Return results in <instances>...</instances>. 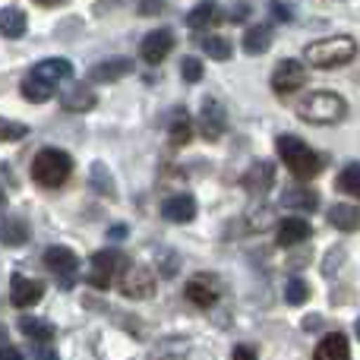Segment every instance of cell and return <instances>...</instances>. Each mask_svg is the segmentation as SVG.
Listing matches in <instances>:
<instances>
[{
	"mask_svg": "<svg viewBox=\"0 0 360 360\" xmlns=\"http://www.w3.org/2000/svg\"><path fill=\"white\" fill-rule=\"evenodd\" d=\"M357 57V41L351 35H332V38H323V41H313L307 44L304 51V60L316 70H335V67H345Z\"/></svg>",
	"mask_w": 360,
	"mask_h": 360,
	"instance_id": "1",
	"label": "cell"
},
{
	"mask_svg": "<svg viewBox=\"0 0 360 360\" xmlns=\"http://www.w3.org/2000/svg\"><path fill=\"white\" fill-rule=\"evenodd\" d=\"M278 155L297 180H313V177H319V171H323V162H319L316 152H313L300 136H291V133L278 136Z\"/></svg>",
	"mask_w": 360,
	"mask_h": 360,
	"instance_id": "2",
	"label": "cell"
},
{
	"mask_svg": "<svg viewBox=\"0 0 360 360\" xmlns=\"http://www.w3.org/2000/svg\"><path fill=\"white\" fill-rule=\"evenodd\" d=\"M297 114L307 124H338V120H345V114H348V101H345L342 95L323 89V92L307 95L297 105Z\"/></svg>",
	"mask_w": 360,
	"mask_h": 360,
	"instance_id": "3",
	"label": "cell"
},
{
	"mask_svg": "<svg viewBox=\"0 0 360 360\" xmlns=\"http://www.w3.org/2000/svg\"><path fill=\"white\" fill-rule=\"evenodd\" d=\"M73 174V158L60 149H41L32 162V180L38 186H48V190H57L63 186Z\"/></svg>",
	"mask_w": 360,
	"mask_h": 360,
	"instance_id": "4",
	"label": "cell"
},
{
	"mask_svg": "<svg viewBox=\"0 0 360 360\" xmlns=\"http://www.w3.org/2000/svg\"><path fill=\"white\" fill-rule=\"evenodd\" d=\"M127 266H130V259L120 250H98L92 256V266H89V285L98 288V291H108L124 275Z\"/></svg>",
	"mask_w": 360,
	"mask_h": 360,
	"instance_id": "5",
	"label": "cell"
},
{
	"mask_svg": "<svg viewBox=\"0 0 360 360\" xmlns=\"http://www.w3.org/2000/svg\"><path fill=\"white\" fill-rule=\"evenodd\" d=\"M120 285V294L130 300H146L155 294V275L149 272L146 266H127L124 275L117 278Z\"/></svg>",
	"mask_w": 360,
	"mask_h": 360,
	"instance_id": "6",
	"label": "cell"
},
{
	"mask_svg": "<svg viewBox=\"0 0 360 360\" xmlns=\"http://www.w3.org/2000/svg\"><path fill=\"white\" fill-rule=\"evenodd\" d=\"M307 86V67L300 60H281L272 73V89L278 95H291L300 92Z\"/></svg>",
	"mask_w": 360,
	"mask_h": 360,
	"instance_id": "7",
	"label": "cell"
},
{
	"mask_svg": "<svg viewBox=\"0 0 360 360\" xmlns=\"http://www.w3.org/2000/svg\"><path fill=\"white\" fill-rule=\"evenodd\" d=\"M44 266H48L54 275H60V288H70L73 285L76 269H79V256L67 247H48L44 250Z\"/></svg>",
	"mask_w": 360,
	"mask_h": 360,
	"instance_id": "8",
	"label": "cell"
},
{
	"mask_svg": "<svg viewBox=\"0 0 360 360\" xmlns=\"http://www.w3.org/2000/svg\"><path fill=\"white\" fill-rule=\"evenodd\" d=\"M171 48H174V32L171 29H155V32H149V35L139 41V57L155 67V63H162L165 57L171 54Z\"/></svg>",
	"mask_w": 360,
	"mask_h": 360,
	"instance_id": "9",
	"label": "cell"
},
{
	"mask_svg": "<svg viewBox=\"0 0 360 360\" xmlns=\"http://www.w3.org/2000/svg\"><path fill=\"white\" fill-rule=\"evenodd\" d=\"M41 294H44V285L38 278L13 275V281H10V300H13V307H19V310H25V307H35L38 300H41Z\"/></svg>",
	"mask_w": 360,
	"mask_h": 360,
	"instance_id": "10",
	"label": "cell"
},
{
	"mask_svg": "<svg viewBox=\"0 0 360 360\" xmlns=\"http://www.w3.org/2000/svg\"><path fill=\"white\" fill-rule=\"evenodd\" d=\"M186 300H190L193 307H212L218 304V281L212 278V275H193L190 281H186Z\"/></svg>",
	"mask_w": 360,
	"mask_h": 360,
	"instance_id": "11",
	"label": "cell"
},
{
	"mask_svg": "<svg viewBox=\"0 0 360 360\" xmlns=\"http://www.w3.org/2000/svg\"><path fill=\"white\" fill-rule=\"evenodd\" d=\"M130 73H133L130 57H108V60L95 63V67L89 70V82H117Z\"/></svg>",
	"mask_w": 360,
	"mask_h": 360,
	"instance_id": "12",
	"label": "cell"
},
{
	"mask_svg": "<svg viewBox=\"0 0 360 360\" xmlns=\"http://www.w3.org/2000/svg\"><path fill=\"white\" fill-rule=\"evenodd\" d=\"M224 127H228V120H224V108L218 105L215 98H205L202 111H199V133H202L205 139H218L224 133Z\"/></svg>",
	"mask_w": 360,
	"mask_h": 360,
	"instance_id": "13",
	"label": "cell"
},
{
	"mask_svg": "<svg viewBox=\"0 0 360 360\" xmlns=\"http://www.w3.org/2000/svg\"><path fill=\"white\" fill-rule=\"evenodd\" d=\"M162 215L168 218V221H174V224H186V221H193V218H196V199H193L190 193H177V196L165 199Z\"/></svg>",
	"mask_w": 360,
	"mask_h": 360,
	"instance_id": "14",
	"label": "cell"
},
{
	"mask_svg": "<svg viewBox=\"0 0 360 360\" xmlns=\"http://www.w3.org/2000/svg\"><path fill=\"white\" fill-rule=\"evenodd\" d=\"M313 360H351V348H348L345 332H329V335L319 338Z\"/></svg>",
	"mask_w": 360,
	"mask_h": 360,
	"instance_id": "15",
	"label": "cell"
},
{
	"mask_svg": "<svg viewBox=\"0 0 360 360\" xmlns=\"http://www.w3.org/2000/svg\"><path fill=\"white\" fill-rule=\"evenodd\" d=\"M313 228L310 221H304V218H285L278 228V247H294V243H304L310 240Z\"/></svg>",
	"mask_w": 360,
	"mask_h": 360,
	"instance_id": "16",
	"label": "cell"
},
{
	"mask_svg": "<svg viewBox=\"0 0 360 360\" xmlns=\"http://www.w3.org/2000/svg\"><path fill=\"white\" fill-rule=\"evenodd\" d=\"M19 332H22L25 338H32L35 345H48L54 342L57 329L48 323V319H38V316H22L19 319Z\"/></svg>",
	"mask_w": 360,
	"mask_h": 360,
	"instance_id": "17",
	"label": "cell"
},
{
	"mask_svg": "<svg viewBox=\"0 0 360 360\" xmlns=\"http://www.w3.org/2000/svg\"><path fill=\"white\" fill-rule=\"evenodd\" d=\"M329 221H332V228L345 231V234L360 231V209L357 205H348V202H335L329 209Z\"/></svg>",
	"mask_w": 360,
	"mask_h": 360,
	"instance_id": "18",
	"label": "cell"
},
{
	"mask_svg": "<svg viewBox=\"0 0 360 360\" xmlns=\"http://www.w3.org/2000/svg\"><path fill=\"white\" fill-rule=\"evenodd\" d=\"M272 184H275V168H272V162H256L253 168L243 174V186H247L250 193H266Z\"/></svg>",
	"mask_w": 360,
	"mask_h": 360,
	"instance_id": "19",
	"label": "cell"
},
{
	"mask_svg": "<svg viewBox=\"0 0 360 360\" xmlns=\"http://www.w3.org/2000/svg\"><path fill=\"white\" fill-rule=\"evenodd\" d=\"M19 89H22V98L32 101V105H41V101H51V98H54V82L41 79V76H35V73L25 76Z\"/></svg>",
	"mask_w": 360,
	"mask_h": 360,
	"instance_id": "20",
	"label": "cell"
},
{
	"mask_svg": "<svg viewBox=\"0 0 360 360\" xmlns=\"http://www.w3.org/2000/svg\"><path fill=\"white\" fill-rule=\"evenodd\" d=\"M35 76H41V79H48V82H60V79H70L73 76V63L70 60H63V57H48V60H41V63H35V70H32Z\"/></svg>",
	"mask_w": 360,
	"mask_h": 360,
	"instance_id": "21",
	"label": "cell"
},
{
	"mask_svg": "<svg viewBox=\"0 0 360 360\" xmlns=\"http://www.w3.org/2000/svg\"><path fill=\"white\" fill-rule=\"evenodd\" d=\"M98 105V98H95V92L89 86H70L67 92H63V108L67 111H76V114H82V111H92V108Z\"/></svg>",
	"mask_w": 360,
	"mask_h": 360,
	"instance_id": "22",
	"label": "cell"
},
{
	"mask_svg": "<svg viewBox=\"0 0 360 360\" xmlns=\"http://www.w3.org/2000/svg\"><path fill=\"white\" fill-rule=\"evenodd\" d=\"M25 29H29V19H25V13L19 10V6L0 10V32H4L6 38H22Z\"/></svg>",
	"mask_w": 360,
	"mask_h": 360,
	"instance_id": "23",
	"label": "cell"
},
{
	"mask_svg": "<svg viewBox=\"0 0 360 360\" xmlns=\"http://www.w3.org/2000/svg\"><path fill=\"white\" fill-rule=\"evenodd\" d=\"M272 48V29L269 25H253L250 32H243V51L253 57L266 54V51Z\"/></svg>",
	"mask_w": 360,
	"mask_h": 360,
	"instance_id": "24",
	"label": "cell"
},
{
	"mask_svg": "<svg viewBox=\"0 0 360 360\" xmlns=\"http://www.w3.org/2000/svg\"><path fill=\"white\" fill-rule=\"evenodd\" d=\"M281 205L291 212H316L319 196L313 190H288L281 193Z\"/></svg>",
	"mask_w": 360,
	"mask_h": 360,
	"instance_id": "25",
	"label": "cell"
},
{
	"mask_svg": "<svg viewBox=\"0 0 360 360\" xmlns=\"http://www.w3.org/2000/svg\"><path fill=\"white\" fill-rule=\"evenodd\" d=\"M168 136H171V143H174V146H186L193 139V120H190V114H186L184 108H177L174 117H171Z\"/></svg>",
	"mask_w": 360,
	"mask_h": 360,
	"instance_id": "26",
	"label": "cell"
},
{
	"mask_svg": "<svg viewBox=\"0 0 360 360\" xmlns=\"http://www.w3.org/2000/svg\"><path fill=\"white\" fill-rule=\"evenodd\" d=\"M212 22H218V6L212 4V0H202L199 6H193V10L186 13V25H190L193 32L209 29Z\"/></svg>",
	"mask_w": 360,
	"mask_h": 360,
	"instance_id": "27",
	"label": "cell"
},
{
	"mask_svg": "<svg viewBox=\"0 0 360 360\" xmlns=\"http://www.w3.org/2000/svg\"><path fill=\"white\" fill-rule=\"evenodd\" d=\"M0 234H4V243H10V247H22V243L29 240V224H25L22 218H10Z\"/></svg>",
	"mask_w": 360,
	"mask_h": 360,
	"instance_id": "28",
	"label": "cell"
},
{
	"mask_svg": "<svg viewBox=\"0 0 360 360\" xmlns=\"http://www.w3.org/2000/svg\"><path fill=\"white\" fill-rule=\"evenodd\" d=\"M335 186L342 193H348V196H357L360 199V165H348V168L342 171V174L335 177Z\"/></svg>",
	"mask_w": 360,
	"mask_h": 360,
	"instance_id": "29",
	"label": "cell"
},
{
	"mask_svg": "<svg viewBox=\"0 0 360 360\" xmlns=\"http://www.w3.org/2000/svg\"><path fill=\"white\" fill-rule=\"evenodd\" d=\"M202 51L212 57V60H231V41L221 35H212L202 38Z\"/></svg>",
	"mask_w": 360,
	"mask_h": 360,
	"instance_id": "30",
	"label": "cell"
},
{
	"mask_svg": "<svg viewBox=\"0 0 360 360\" xmlns=\"http://www.w3.org/2000/svg\"><path fill=\"white\" fill-rule=\"evenodd\" d=\"M285 300L294 307H304L307 300H310V285H307L304 278H291L285 285Z\"/></svg>",
	"mask_w": 360,
	"mask_h": 360,
	"instance_id": "31",
	"label": "cell"
},
{
	"mask_svg": "<svg viewBox=\"0 0 360 360\" xmlns=\"http://www.w3.org/2000/svg\"><path fill=\"white\" fill-rule=\"evenodd\" d=\"M22 136H29V127L0 117V143H16V139H22Z\"/></svg>",
	"mask_w": 360,
	"mask_h": 360,
	"instance_id": "32",
	"label": "cell"
},
{
	"mask_svg": "<svg viewBox=\"0 0 360 360\" xmlns=\"http://www.w3.org/2000/svg\"><path fill=\"white\" fill-rule=\"evenodd\" d=\"M180 76H184V82H199L202 79V60H199V57H184Z\"/></svg>",
	"mask_w": 360,
	"mask_h": 360,
	"instance_id": "33",
	"label": "cell"
},
{
	"mask_svg": "<svg viewBox=\"0 0 360 360\" xmlns=\"http://www.w3.org/2000/svg\"><path fill=\"white\" fill-rule=\"evenodd\" d=\"M92 180L95 184L101 186V193H105V196H114V190H111V177H108V168L105 165H92Z\"/></svg>",
	"mask_w": 360,
	"mask_h": 360,
	"instance_id": "34",
	"label": "cell"
},
{
	"mask_svg": "<svg viewBox=\"0 0 360 360\" xmlns=\"http://www.w3.org/2000/svg\"><path fill=\"white\" fill-rule=\"evenodd\" d=\"M139 13H143V16H155V13H162V0H139Z\"/></svg>",
	"mask_w": 360,
	"mask_h": 360,
	"instance_id": "35",
	"label": "cell"
},
{
	"mask_svg": "<svg viewBox=\"0 0 360 360\" xmlns=\"http://www.w3.org/2000/svg\"><path fill=\"white\" fill-rule=\"evenodd\" d=\"M234 360H256V351L250 345H237L234 348Z\"/></svg>",
	"mask_w": 360,
	"mask_h": 360,
	"instance_id": "36",
	"label": "cell"
},
{
	"mask_svg": "<svg viewBox=\"0 0 360 360\" xmlns=\"http://www.w3.org/2000/svg\"><path fill=\"white\" fill-rule=\"evenodd\" d=\"M0 360H22V354H19L16 348H10V345H4V348H0Z\"/></svg>",
	"mask_w": 360,
	"mask_h": 360,
	"instance_id": "37",
	"label": "cell"
},
{
	"mask_svg": "<svg viewBox=\"0 0 360 360\" xmlns=\"http://www.w3.org/2000/svg\"><path fill=\"white\" fill-rule=\"evenodd\" d=\"M120 237H127L124 224H114V228H108V240H120Z\"/></svg>",
	"mask_w": 360,
	"mask_h": 360,
	"instance_id": "38",
	"label": "cell"
},
{
	"mask_svg": "<svg viewBox=\"0 0 360 360\" xmlns=\"http://www.w3.org/2000/svg\"><path fill=\"white\" fill-rule=\"evenodd\" d=\"M247 13H250L247 4H237V10H234V16H231V19H234V22H240V19H247Z\"/></svg>",
	"mask_w": 360,
	"mask_h": 360,
	"instance_id": "39",
	"label": "cell"
},
{
	"mask_svg": "<svg viewBox=\"0 0 360 360\" xmlns=\"http://www.w3.org/2000/svg\"><path fill=\"white\" fill-rule=\"evenodd\" d=\"M35 4H41V6H57L60 0H35Z\"/></svg>",
	"mask_w": 360,
	"mask_h": 360,
	"instance_id": "40",
	"label": "cell"
},
{
	"mask_svg": "<svg viewBox=\"0 0 360 360\" xmlns=\"http://www.w3.org/2000/svg\"><path fill=\"white\" fill-rule=\"evenodd\" d=\"M38 360H57V354H54V351H48V354H44V357H38Z\"/></svg>",
	"mask_w": 360,
	"mask_h": 360,
	"instance_id": "41",
	"label": "cell"
},
{
	"mask_svg": "<svg viewBox=\"0 0 360 360\" xmlns=\"http://www.w3.org/2000/svg\"><path fill=\"white\" fill-rule=\"evenodd\" d=\"M6 202V196H4V193H0V205H4Z\"/></svg>",
	"mask_w": 360,
	"mask_h": 360,
	"instance_id": "42",
	"label": "cell"
},
{
	"mask_svg": "<svg viewBox=\"0 0 360 360\" xmlns=\"http://www.w3.org/2000/svg\"><path fill=\"white\" fill-rule=\"evenodd\" d=\"M357 338H360V319H357Z\"/></svg>",
	"mask_w": 360,
	"mask_h": 360,
	"instance_id": "43",
	"label": "cell"
},
{
	"mask_svg": "<svg viewBox=\"0 0 360 360\" xmlns=\"http://www.w3.org/2000/svg\"><path fill=\"white\" fill-rule=\"evenodd\" d=\"M0 338H4V329H0Z\"/></svg>",
	"mask_w": 360,
	"mask_h": 360,
	"instance_id": "44",
	"label": "cell"
}]
</instances>
